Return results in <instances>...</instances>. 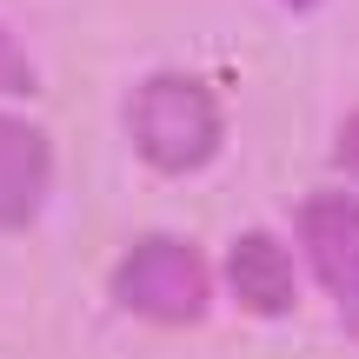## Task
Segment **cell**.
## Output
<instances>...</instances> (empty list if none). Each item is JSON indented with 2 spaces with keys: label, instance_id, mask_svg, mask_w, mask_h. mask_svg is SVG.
Instances as JSON below:
<instances>
[{
  "label": "cell",
  "instance_id": "obj_1",
  "mask_svg": "<svg viewBox=\"0 0 359 359\" xmlns=\"http://www.w3.org/2000/svg\"><path fill=\"white\" fill-rule=\"evenodd\" d=\"M120 133L147 173L187 180V173H206L226 147V100L193 67H154L120 100Z\"/></svg>",
  "mask_w": 359,
  "mask_h": 359
},
{
  "label": "cell",
  "instance_id": "obj_2",
  "mask_svg": "<svg viewBox=\"0 0 359 359\" xmlns=\"http://www.w3.org/2000/svg\"><path fill=\"white\" fill-rule=\"evenodd\" d=\"M107 293L127 320L154 326V333H187L219 306V259L206 253L193 233H140L107 273Z\"/></svg>",
  "mask_w": 359,
  "mask_h": 359
},
{
  "label": "cell",
  "instance_id": "obj_3",
  "mask_svg": "<svg viewBox=\"0 0 359 359\" xmlns=\"http://www.w3.org/2000/svg\"><path fill=\"white\" fill-rule=\"evenodd\" d=\"M306 266L293 253V233L280 226H240L219 253V293L246 313V320H293Z\"/></svg>",
  "mask_w": 359,
  "mask_h": 359
},
{
  "label": "cell",
  "instance_id": "obj_4",
  "mask_svg": "<svg viewBox=\"0 0 359 359\" xmlns=\"http://www.w3.org/2000/svg\"><path fill=\"white\" fill-rule=\"evenodd\" d=\"M293 253L306 266V280L320 293H333L339 280L359 266V187H313L293 200Z\"/></svg>",
  "mask_w": 359,
  "mask_h": 359
},
{
  "label": "cell",
  "instance_id": "obj_5",
  "mask_svg": "<svg viewBox=\"0 0 359 359\" xmlns=\"http://www.w3.org/2000/svg\"><path fill=\"white\" fill-rule=\"evenodd\" d=\"M53 173H60L53 133L13 107H0V233H27L47 213Z\"/></svg>",
  "mask_w": 359,
  "mask_h": 359
},
{
  "label": "cell",
  "instance_id": "obj_6",
  "mask_svg": "<svg viewBox=\"0 0 359 359\" xmlns=\"http://www.w3.org/2000/svg\"><path fill=\"white\" fill-rule=\"evenodd\" d=\"M40 93V67L27 53V40L0 20V100H34Z\"/></svg>",
  "mask_w": 359,
  "mask_h": 359
},
{
  "label": "cell",
  "instance_id": "obj_7",
  "mask_svg": "<svg viewBox=\"0 0 359 359\" xmlns=\"http://www.w3.org/2000/svg\"><path fill=\"white\" fill-rule=\"evenodd\" d=\"M333 173L346 180V187H359V100L339 114V127H333Z\"/></svg>",
  "mask_w": 359,
  "mask_h": 359
},
{
  "label": "cell",
  "instance_id": "obj_8",
  "mask_svg": "<svg viewBox=\"0 0 359 359\" xmlns=\"http://www.w3.org/2000/svg\"><path fill=\"white\" fill-rule=\"evenodd\" d=\"M333 313H339V333H346L353 346H359V266L333 286Z\"/></svg>",
  "mask_w": 359,
  "mask_h": 359
},
{
  "label": "cell",
  "instance_id": "obj_9",
  "mask_svg": "<svg viewBox=\"0 0 359 359\" xmlns=\"http://www.w3.org/2000/svg\"><path fill=\"white\" fill-rule=\"evenodd\" d=\"M286 13H313V7H326V0H280Z\"/></svg>",
  "mask_w": 359,
  "mask_h": 359
}]
</instances>
